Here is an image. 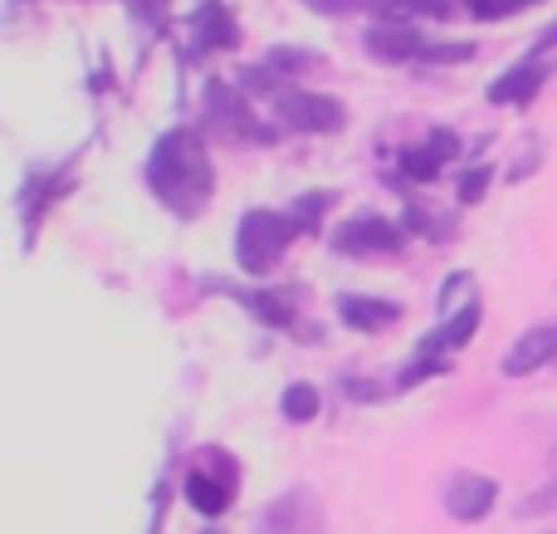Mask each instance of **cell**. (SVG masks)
<instances>
[{"mask_svg":"<svg viewBox=\"0 0 557 534\" xmlns=\"http://www.w3.org/2000/svg\"><path fill=\"white\" fill-rule=\"evenodd\" d=\"M147 182H152V192L162 196L176 216L201 211L215 192V172H211V157H206L201 137H196L191 128H172V133L152 147Z\"/></svg>","mask_w":557,"mask_h":534,"instance_id":"6da1fadb","label":"cell"},{"mask_svg":"<svg viewBox=\"0 0 557 534\" xmlns=\"http://www.w3.org/2000/svg\"><path fill=\"white\" fill-rule=\"evenodd\" d=\"M298 235L294 216H274V211H245L240 216V231H235V260L240 270L264 275L278 265V255L288 251V241Z\"/></svg>","mask_w":557,"mask_h":534,"instance_id":"7a4b0ae2","label":"cell"},{"mask_svg":"<svg viewBox=\"0 0 557 534\" xmlns=\"http://www.w3.org/2000/svg\"><path fill=\"white\" fill-rule=\"evenodd\" d=\"M274 113L298 133H337L343 128V104L327 94H313V88H278Z\"/></svg>","mask_w":557,"mask_h":534,"instance_id":"3957f363","label":"cell"},{"mask_svg":"<svg viewBox=\"0 0 557 534\" xmlns=\"http://www.w3.org/2000/svg\"><path fill=\"white\" fill-rule=\"evenodd\" d=\"M333 245L343 255H396L401 251V231L392 221H382V216H357L333 235Z\"/></svg>","mask_w":557,"mask_h":534,"instance_id":"277c9868","label":"cell"},{"mask_svg":"<svg viewBox=\"0 0 557 534\" xmlns=\"http://www.w3.org/2000/svg\"><path fill=\"white\" fill-rule=\"evenodd\" d=\"M553 359H557V324H539V329H529L504 353V373H509V378H529V373H539L543 363H553Z\"/></svg>","mask_w":557,"mask_h":534,"instance_id":"5b68a950","label":"cell"},{"mask_svg":"<svg viewBox=\"0 0 557 534\" xmlns=\"http://www.w3.org/2000/svg\"><path fill=\"white\" fill-rule=\"evenodd\" d=\"M494 481L490 476H455L450 486H445V510H450L455 520H465V525H474V520H484L494 510Z\"/></svg>","mask_w":557,"mask_h":534,"instance_id":"8992f818","label":"cell"},{"mask_svg":"<svg viewBox=\"0 0 557 534\" xmlns=\"http://www.w3.org/2000/svg\"><path fill=\"white\" fill-rule=\"evenodd\" d=\"M455 153H460V137H455L450 128H431V137H425L421 147H406L401 153V167H406V177H416V182H431Z\"/></svg>","mask_w":557,"mask_h":534,"instance_id":"52a82bcc","label":"cell"},{"mask_svg":"<svg viewBox=\"0 0 557 534\" xmlns=\"http://www.w3.org/2000/svg\"><path fill=\"white\" fill-rule=\"evenodd\" d=\"M548 84V74H543V64H519V69H509V74H499L490 84V104H529L539 88Z\"/></svg>","mask_w":557,"mask_h":534,"instance_id":"ba28073f","label":"cell"},{"mask_svg":"<svg viewBox=\"0 0 557 534\" xmlns=\"http://www.w3.org/2000/svg\"><path fill=\"white\" fill-rule=\"evenodd\" d=\"M318 520H313V506H308V496H284L278 506L264 510V525L260 534H313Z\"/></svg>","mask_w":557,"mask_h":534,"instance_id":"9c48e42d","label":"cell"},{"mask_svg":"<svg viewBox=\"0 0 557 534\" xmlns=\"http://www.w3.org/2000/svg\"><path fill=\"white\" fill-rule=\"evenodd\" d=\"M235 39H240V25L225 5L211 0V5L196 10V45L201 49H235Z\"/></svg>","mask_w":557,"mask_h":534,"instance_id":"30bf717a","label":"cell"},{"mask_svg":"<svg viewBox=\"0 0 557 534\" xmlns=\"http://www.w3.org/2000/svg\"><path fill=\"white\" fill-rule=\"evenodd\" d=\"M367 49H372V59H382V64H401V59H411V54H425V45L411 35V29H401V25H376V29H367Z\"/></svg>","mask_w":557,"mask_h":534,"instance_id":"8fae6325","label":"cell"},{"mask_svg":"<svg viewBox=\"0 0 557 534\" xmlns=\"http://www.w3.org/2000/svg\"><path fill=\"white\" fill-rule=\"evenodd\" d=\"M337 314H343L352 329H367V333H376V329H386V324L396 319V304H386V300H367V294H343L337 300Z\"/></svg>","mask_w":557,"mask_h":534,"instance_id":"7c38bea8","label":"cell"},{"mask_svg":"<svg viewBox=\"0 0 557 534\" xmlns=\"http://www.w3.org/2000/svg\"><path fill=\"white\" fill-rule=\"evenodd\" d=\"M211 123H221L231 137H264L260 128H255V118L245 113L240 98H231V88L225 84H211Z\"/></svg>","mask_w":557,"mask_h":534,"instance_id":"4fadbf2b","label":"cell"},{"mask_svg":"<svg viewBox=\"0 0 557 534\" xmlns=\"http://www.w3.org/2000/svg\"><path fill=\"white\" fill-rule=\"evenodd\" d=\"M186 500H191L201 515H221V510L231 506V481H215L191 466V476H186Z\"/></svg>","mask_w":557,"mask_h":534,"instance_id":"5bb4252c","label":"cell"},{"mask_svg":"<svg viewBox=\"0 0 557 534\" xmlns=\"http://www.w3.org/2000/svg\"><path fill=\"white\" fill-rule=\"evenodd\" d=\"M474 324H480V304L470 300L460 314H455L450 324H445V329H435L431 339L421 343V359H431V363H435V353H441V349H455V343H465V339H470V333H474Z\"/></svg>","mask_w":557,"mask_h":534,"instance_id":"9a60e30c","label":"cell"},{"mask_svg":"<svg viewBox=\"0 0 557 534\" xmlns=\"http://www.w3.org/2000/svg\"><path fill=\"white\" fill-rule=\"evenodd\" d=\"M284 417L288 422H313L318 417V388H308V383L284 388Z\"/></svg>","mask_w":557,"mask_h":534,"instance_id":"2e32d148","label":"cell"},{"mask_svg":"<svg viewBox=\"0 0 557 534\" xmlns=\"http://www.w3.org/2000/svg\"><path fill=\"white\" fill-rule=\"evenodd\" d=\"M327 202H333V192H313V196H298V202H294V226H298V231H313V226L323 221Z\"/></svg>","mask_w":557,"mask_h":534,"instance_id":"e0dca14e","label":"cell"},{"mask_svg":"<svg viewBox=\"0 0 557 534\" xmlns=\"http://www.w3.org/2000/svg\"><path fill=\"white\" fill-rule=\"evenodd\" d=\"M465 5H470L474 15H484V20H499V15H509V10H519L523 0H465Z\"/></svg>","mask_w":557,"mask_h":534,"instance_id":"ac0fdd59","label":"cell"},{"mask_svg":"<svg viewBox=\"0 0 557 534\" xmlns=\"http://www.w3.org/2000/svg\"><path fill=\"white\" fill-rule=\"evenodd\" d=\"M474 45H431L425 49V59H441V64H460V59H470Z\"/></svg>","mask_w":557,"mask_h":534,"instance_id":"d6986e66","label":"cell"},{"mask_svg":"<svg viewBox=\"0 0 557 534\" xmlns=\"http://www.w3.org/2000/svg\"><path fill=\"white\" fill-rule=\"evenodd\" d=\"M270 64H278V69H308V64H313V54H298V49H274V59H270Z\"/></svg>","mask_w":557,"mask_h":534,"instance_id":"ffe728a7","label":"cell"},{"mask_svg":"<svg viewBox=\"0 0 557 534\" xmlns=\"http://www.w3.org/2000/svg\"><path fill=\"white\" fill-rule=\"evenodd\" d=\"M484 182H490V167H480V172H465V182H460V196H465V202H474V196L484 192Z\"/></svg>","mask_w":557,"mask_h":534,"instance_id":"44dd1931","label":"cell"},{"mask_svg":"<svg viewBox=\"0 0 557 534\" xmlns=\"http://www.w3.org/2000/svg\"><path fill=\"white\" fill-rule=\"evenodd\" d=\"M343 388H347V398H376V392H382L376 383H352V378H347Z\"/></svg>","mask_w":557,"mask_h":534,"instance_id":"7402d4cb","label":"cell"},{"mask_svg":"<svg viewBox=\"0 0 557 534\" xmlns=\"http://www.w3.org/2000/svg\"><path fill=\"white\" fill-rule=\"evenodd\" d=\"M557 45V25L553 29H543V35H539V49H553Z\"/></svg>","mask_w":557,"mask_h":534,"instance_id":"603a6c76","label":"cell"},{"mask_svg":"<svg viewBox=\"0 0 557 534\" xmlns=\"http://www.w3.org/2000/svg\"><path fill=\"white\" fill-rule=\"evenodd\" d=\"M548 471H553V476H557V447H553V457H548Z\"/></svg>","mask_w":557,"mask_h":534,"instance_id":"cb8c5ba5","label":"cell"}]
</instances>
